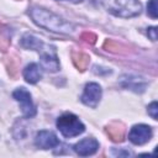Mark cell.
I'll return each instance as SVG.
<instances>
[{"label": "cell", "mask_w": 158, "mask_h": 158, "mask_svg": "<svg viewBox=\"0 0 158 158\" xmlns=\"http://www.w3.org/2000/svg\"><path fill=\"white\" fill-rule=\"evenodd\" d=\"M30 16L32 17L33 22L46 30L53 31V32H58V33H73L74 32V26L67 21H64L63 19H60L59 16L54 15L53 12L35 6L32 9H30Z\"/></svg>", "instance_id": "obj_1"}, {"label": "cell", "mask_w": 158, "mask_h": 158, "mask_svg": "<svg viewBox=\"0 0 158 158\" xmlns=\"http://www.w3.org/2000/svg\"><path fill=\"white\" fill-rule=\"evenodd\" d=\"M101 5L112 15L120 17H132L141 12L142 5L138 0H99Z\"/></svg>", "instance_id": "obj_2"}, {"label": "cell", "mask_w": 158, "mask_h": 158, "mask_svg": "<svg viewBox=\"0 0 158 158\" xmlns=\"http://www.w3.org/2000/svg\"><path fill=\"white\" fill-rule=\"evenodd\" d=\"M57 128L64 137H75L85 131L83 122L73 114L67 112L57 118Z\"/></svg>", "instance_id": "obj_3"}, {"label": "cell", "mask_w": 158, "mask_h": 158, "mask_svg": "<svg viewBox=\"0 0 158 158\" xmlns=\"http://www.w3.org/2000/svg\"><path fill=\"white\" fill-rule=\"evenodd\" d=\"M12 96L16 101L20 102L21 111L26 117H33L36 115V106L31 99V94L25 88H19L12 93Z\"/></svg>", "instance_id": "obj_4"}, {"label": "cell", "mask_w": 158, "mask_h": 158, "mask_svg": "<svg viewBox=\"0 0 158 158\" xmlns=\"http://www.w3.org/2000/svg\"><path fill=\"white\" fill-rule=\"evenodd\" d=\"M101 99V88L96 83H89L84 88V93L81 95V102L89 107H96Z\"/></svg>", "instance_id": "obj_5"}, {"label": "cell", "mask_w": 158, "mask_h": 158, "mask_svg": "<svg viewBox=\"0 0 158 158\" xmlns=\"http://www.w3.org/2000/svg\"><path fill=\"white\" fill-rule=\"evenodd\" d=\"M152 138V128L147 125H135L130 133H128V139L133 144H144Z\"/></svg>", "instance_id": "obj_6"}, {"label": "cell", "mask_w": 158, "mask_h": 158, "mask_svg": "<svg viewBox=\"0 0 158 158\" xmlns=\"http://www.w3.org/2000/svg\"><path fill=\"white\" fill-rule=\"evenodd\" d=\"M35 143L38 148H42V149H49V148H54L56 146H58L59 141L57 138V136L51 132V131H40L37 135H36V138H35Z\"/></svg>", "instance_id": "obj_7"}, {"label": "cell", "mask_w": 158, "mask_h": 158, "mask_svg": "<svg viewBox=\"0 0 158 158\" xmlns=\"http://www.w3.org/2000/svg\"><path fill=\"white\" fill-rule=\"evenodd\" d=\"M99 148V142L95 139V138H84L81 141H79L75 146H74V151L81 156V157H85V156H91L94 154Z\"/></svg>", "instance_id": "obj_8"}, {"label": "cell", "mask_w": 158, "mask_h": 158, "mask_svg": "<svg viewBox=\"0 0 158 158\" xmlns=\"http://www.w3.org/2000/svg\"><path fill=\"white\" fill-rule=\"evenodd\" d=\"M41 65L48 72H57L59 69V60L54 51H44L41 54Z\"/></svg>", "instance_id": "obj_9"}, {"label": "cell", "mask_w": 158, "mask_h": 158, "mask_svg": "<svg viewBox=\"0 0 158 158\" xmlns=\"http://www.w3.org/2000/svg\"><path fill=\"white\" fill-rule=\"evenodd\" d=\"M23 78L30 84H36L42 78V69L38 64L31 63L23 69Z\"/></svg>", "instance_id": "obj_10"}, {"label": "cell", "mask_w": 158, "mask_h": 158, "mask_svg": "<svg viewBox=\"0 0 158 158\" xmlns=\"http://www.w3.org/2000/svg\"><path fill=\"white\" fill-rule=\"evenodd\" d=\"M106 132L109 137L114 142H121L125 138V127L120 122H112L106 127Z\"/></svg>", "instance_id": "obj_11"}, {"label": "cell", "mask_w": 158, "mask_h": 158, "mask_svg": "<svg viewBox=\"0 0 158 158\" xmlns=\"http://www.w3.org/2000/svg\"><path fill=\"white\" fill-rule=\"evenodd\" d=\"M21 46L23 48H27V49H35V51H40L43 48V43L40 38L35 37L33 35H30V33H26L23 35V37L21 38Z\"/></svg>", "instance_id": "obj_12"}, {"label": "cell", "mask_w": 158, "mask_h": 158, "mask_svg": "<svg viewBox=\"0 0 158 158\" xmlns=\"http://www.w3.org/2000/svg\"><path fill=\"white\" fill-rule=\"evenodd\" d=\"M72 58H73V62H74L75 67L79 70H85V68L89 64V59H90L89 56L83 53V52H73Z\"/></svg>", "instance_id": "obj_13"}, {"label": "cell", "mask_w": 158, "mask_h": 158, "mask_svg": "<svg viewBox=\"0 0 158 158\" xmlns=\"http://www.w3.org/2000/svg\"><path fill=\"white\" fill-rule=\"evenodd\" d=\"M147 12L152 19H157L158 10H157V0H151L147 5Z\"/></svg>", "instance_id": "obj_14"}, {"label": "cell", "mask_w": 158, "mask_h": 158, "mask_svg": "<svg viewBox=\"0 0 158 158\" xmlns=\"http://www.w3.org/2000/svg\"><path fill=\"white\" fill-rule=\"evenodd\" d=\"M157 112H158V105H157V102H156V101H153V102L148 106V115H151V116H152V118L157 120V117H158Z\"/></svg>", "instance_id": "obj_15"}, {"label": "cell", "mask_w": 158, "mask_h": 158, "mask_svg": "<svg viewBox=\"0 0 158 158\" xmlns=\"http://www.w3.org/2000/svg\"><path fill=\"white\" fill-rule=\"evenodd\" d=\"M81 38H83V40H85V41H88V42H90V43H94V42H95V40H96V36H95V35H93V33L85 32V33H83Z\"/></svg>", "instance_id": "obj_16"}, {"label": "cell", "mask_w": 158, "mask_h": 158, "mask_svg": "<svg viewBox=\"0 0 158 158\" xmlns=\"http://www.w3.org/2000/svg\"><path fill=\"white\" fill-rule=\"evenodd\" d=\"M147 32H148V36L151 37L152 41H156L157 40V28L156 27H149Z\"/></svg>", "instance_id": "obj_17"}]
</instances>
